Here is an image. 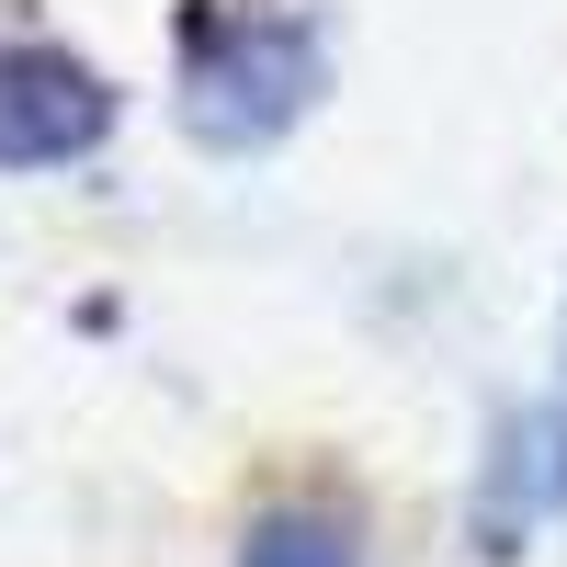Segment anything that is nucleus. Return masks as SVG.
Here are the masks:
<instances>
[{"instance_id": "f257e3e1", "label": "nucleus", "mask_w": 567, "mask_h": 567, "mask_svg": "<svg viewBox=\"0 0 567 567\" xmlns=\"http://www.w3.org/2000/svg\"><path fill=\"white\" fill-rule=\"evenodd\" d=\"M318 103V34L272 0H227V12L182 23V114L205 148H261Z\"/></svg>"}, {"instance_id": "f03ea898", "label": "nucleus", "mask_w": 567, "mask_h": 567, "mask_svg": "<svg viewBox=\"0 0 567 567\" xmlns=\"http://www.w3.org/2000/svg\"><path fill=\"white\" fill-rule=\"evenodd\" d=\"M103 125H114V91L69 45H0V171H58L103 148Z\"/></svg>"}, {"instance_id": "7ed1b4c3", "label": "nucleus", "mask_w": 567, "mask_h": 567, "mask_svg": "<svg viewBox=\"0 0 567 567\" xmlns=\"http://www.w3.org/2000/svg\"><path fill=\"white\" fill-rule=\"evenodd\" d=\"M488 499H499V523L567 511V398H534V409L499 420V443H488Z\"/></svg>"}, {"instance_id": "20e7f679", "label": "nucleus", "mask_w": 567, "mask_h": 567, "mask_svg": "<svg viewBox=\"0 0 567 567\" xmlns=\"http://www.w3.org/2000/svg\"><path fill=\"white\" fill-rule=\"evenodd\" d=\"M239 567H363V523L341 499H272L239 545Z\"/></svg>"}]
</instances>
